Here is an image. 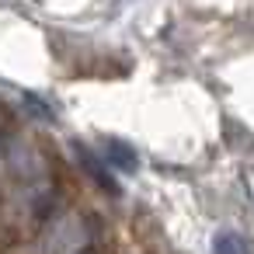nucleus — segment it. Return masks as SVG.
I'll return each instance as SVG.
<instances>
[{"label": "nucleus", "instance_id": "nucleus-1", "mask_svg": "<svg viewBox=\"0 0 254 254\" xmlns=\"http://www.w3.org/2000/svg\"><path fill=\"white\" fill-rule=\"evenodd\" d=\"M105 160L112 164V167H119V171H126V174H132L136 167H139V153L126 143V139H105Z\"/></svg>", "mask_w": 254, "mask_h": 254}, {"label": "nucleus", "instance_id": "nucleus-2", "mask_svg": "<svg viewBox=\"0 0 254 254\" xmlns=\"http://www.w3.org/2000/svg\"><path fill=\"white\" fill-rule=\"evenodd\" d=\"M80 160H84L87 174H91V178H94V181H98L101 188H108L112 195H119V185H115V178H112V174H105V167L98 164V157H94L91 150H84V146H80Z\"/></svg>", "mask_w": 254, "mask_h": 254}, {"label": "nucleus", "instance_id": "nucleus-3", "mask_svg": "<svg viewBox=\"0 0 254 254\" xmlns=\"http://www.w3.org/2000/svg\"><path fill=\"white\" fill-rule=\"evenodd\" d=\"M212 254H251V244L240 233H219L212 244Z\"/></svg>", "mask_w": 254, "mask_h": 254}, {"label": "nucleus", "instance_id": "nucleus-4", "mask_svg": "<svg viewBox=\"0 0 254 254\" xmlns=\"http://www.w3.org/2000/svg\"><path fill=\"white\" fill-rule=\"evenodd\" d=\"M80 254H91V251H80Z\"/></svg>", "mask_w": 254, "mask_h": 254}]
</instances>
